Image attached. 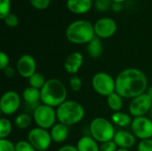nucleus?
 Returning <instances> with one entry per match:
<instances>
[{"mask_svg": "<svg viewBox=\"0 0 152 151\" xmlns=\"http://www.w3.org/2000/svg\"><path fill=\"white\" fill-rule=\"evenodd\" d=\"M116 81V93L122 98L134 99L148 90V79L143 71L135 68H128L120 71Z\"/></svg>", "mask_w": 152, "mask_h": 151, "instance_id": "nucleus-1", "label": "nucleus"}, {"mask_svg": "<svg viewBox=\"0 0 152 151\" xmlns=\"http://www.w3.org/2000/svg\"><path fill=\"white\" fill-rule=\"evenodd\" d=\"M40 92L42 104H45L53 108H58L61 104L67 101V88L64 83L58 78H51L46 80Z\"/></svg>", "mask_w": 152, "mask_h": 151, "instance_id": "nucleus-2", "label": "nucleus"}, {"mask_svg": "<svg viewBox=\"0 0 152 151\" xmlns=\"http://www.w3.org/2000/svg\"><path fill=\"white\" fill-rule=\"evenodd\" d=\"M94 25L86 20H78L71 22L66 29L67 39L75 44H88L95 37Z\"/></svg>", "mask_w": 152, "mask_h": 151, "instance_id": "nucleus-3", "label": "nucleus"}, {"mask_svg": "<svg viewBox=\"0 0 152 151\" xmlns=\"http://www.w3.org/2000/svg\"><path fill=\"white\" fill-rule=\"evenodd\" d=\"M58 122L67 126L80 123L86 114L84 107L77 101L67 100L56 109Z\"/></svg>", "mask_w": 152, "mask_h": 151, "instance_id": "nucleus-4", "label": "nucleus"}, {"mask_svg": "<svg viewBox=\"0 0 152 151\" xmlns=\"http://www.w3.org/2000/svg\"><path fill=\"white\" fill-rule=\"evenodd\" d=\"M90 135L98 142L103 143L113 141L116 131L111 121L104 117H95L89 125Z\"/></svg>", "mask_w": 152, "mask_h": 151, "instance_id": "nucleus-5", "label": "nucleus"}, {"mask_svg": "<svg viewBox=\"0 0 152 151\" xmlns=\"http://www.w3.org/2000/svg\"><path fill=\"white\" fill-rule=\"evenodd\" d=\"M33 120L37 127L46 130L51 129L56 124V109L48 105L40 104L33 111Z\"/></svg>", "mask_w": 152, "mask_h": 151, "instance_id": "nucleus-6", "label": "nucleus"}, {"mask_svg": "<svg viewBox=\"0 0 152 151\" xmlns=\"http://www.w3.org/2000/svg\"><path fill=\"white\" fill-rule=\"evenodd\" d=\"M92 86L100 95L108 97L116 92V81L107 72H98L92 78Z\"/></svg>", "mask_w": 152, "mask_h": 151, "instance_id": "nucleus-7", "label": "nucleus"}, {"mask_svg": "<svg viewBox=\"0 0 152 151\" xmlns=\"http://www.w3.org/2000/svg\"><path fill=\"white\" fill-rule=\"evenodd\" d=\"M27 141L37 150V151L47 150L53 142L50 132L40 127H35L31 129L28 133Z\"/></svg>", "mask_w": 152, "mask_h": 151, "instance_id": "nucleus-8", "label": "nucleus"}, {"mask_svg": "<svg viewBox=\"0 0 152 151\" xmlns=\"http://www.w3.org/2000/svg\"><path fill=\"white\" fill-rule=\"evenodd\" d=\"M129 114L134 117H144L152 109V98L147 93H142L131 100Z\"/></svg>", "mask_w": 152, "mask_h": 151, "instance_id": "nucleus-9", "label": "nucleus"}, {"mask_svg": "<svg viewBox=\"0 0 152 151\" xmlns=\"http://www.w3.org/2000/svg\"><path fill=\"white\" fill-rule=\"evenodd\" d=\"M20 96L15 91L5 92L0 100V110L4 115L11 116L18 111L20 107Z\"/></svg>", "mask_w": 152, "mask_h": 151, "instance_id": "nucleus-10", "label": "nucleus"}, {"mask_svg": "<svg viewBox=\"0 0 152 151\" xmlns=\"http://www.w3.org/2000/svg\"><path fill=\"white\" fill-rule=\"evenodd\" d=\"M131 130L134 135L142 140L152 138V120L147 117H134L131 124Z\"/></svg>", "mask_w": 152, "mask_h": 151, "instance_id": "nucleus-11", "label": "nucleus"}, {"mask_svg": "<svg viewBox=\"0 0 152 151\" xmlns=\"http://www.w3.org/2000/svg\"><path fill=\"white\" fill-rule=\"evenodd\" d=\"M94 32L95 36L99 38H110L115 35L118 29L117 22L108 17L99 19L94 24Z\"/></svg>", "mask_w": 152, "mask_h": 151, "instance_id": "nucleus-12", "label": "nucleus"}, {"mask_svg": "<svg viewBox=\"0 0 152 151\" xmlns=\"http://www.w3.org/2000/svg\"><path fill=\"white\" fill-rule=\"evenodd\" d=\"M16 71L20 77L28 79L37 72V61L35 58L30 54L21 55L16 63Z\"/></svg>", "mask_w": 152, "mask_h": 151, "instance_id": "nucleus-13", "label": "nucleus"}, {"mask_svg": "<svg viewBox=\"0 0 152 151\" xmlns=\"http://www.w3.org/2000/svg\"><path fill=\"white\" fill-rule=\"evenodd\" d=\"M84 62V56L81 53L73 52L69 53L64 61V69L71 76L77 75Z\"/></svg>", "mask_w": 152, "mask_h": 151, "instance_id": "nucleus-14", "label": "nucleus"}, {"mask_svg": "<svg viewBox=\"0 0 152 151\" xmlns=\"http://www.w3.org/2000/svg\"><path fill=\"white\" fill-rule=\"evenodd\" d=\"M113 141L117 144L118 149L129 150L134 146L136 137L134 135L133 133L125 130H120L118 132H116Z\"/></svg>", "mask_w": 152, "mask_h": 151, "instance_id": "nucleus-15", "label": "nucleus"}, {"mask_svg": "<svg viewBox=\"0 0 152 151\" xmlns=\"http://www.w3.org/2000/svg\"><path fill=\"white\" fill-rule=\"evenodd\" d=\"M93 6V0H67V8L75 14L88 12Z\"/></svg>", "mask_w": 152, "mask_h": 151, "instance_id": "nucleus-16", "label": "nucleus"}, {"mask_svg": "<svg viewBox=\"0 0 152 151\" xmlns=\"http://www.w3.org/2000/svg\"><path fill=\"white\" fill-rule=\"evenodd\" d=\"M22 99L28 106L33 107L35 109L38 105H40L39 101H41V92L37 88L28 86L22 92Z\"/></svg>", "mask_w": 152, "mask_h": 151, "instance_id": "nucleus-17", "label": "nucleus"}, {"mask_svg": "<svg viewBox=\"0 0 152 151\" xmlns=\"http://www.w3.org/2000/svg\"><path fill=\"white\" fill-rule=\"evenodd\" d=\"M69 126L66 125H63L60 122L56 123L51 129H50V134L52 137L53 142L57 143H62L64 142L69 136Z\"/></svg>", "mask_w": 152, "mask_h": 151, "instance_id": "nucleus-18", "label": "nucleus"}, {"mask_svg": "<svg viewBox=\"0 0 152 151\" xmlns=\"http://www.w3.org/2000/svg\"><path fill=\"white\" fill-rule=\"evenodd\" d=\"M78 151H100V145L91 135L82 136L77 143Z\"/></svg>", "mask_w": 152, "mask_h": 151, "instance_id": "nucleus-19", "label": "nucleus"}, {"mask_svg": "<svg viewBox=\"0 0 152 151\" xmlns=\"http://www.w3.org/2000/svg\"><path fill=\"white\" fill-rule=\"evenodd\" d=\"M133 119L131 118L130 114L128 115L127 113L125 112H114L113 115L111 116V122L113 123V125H116L119 127H128L131 126Z\"/></svg>", "mask_w": 152, "mask_h": 151, "instance_id": "nucleus-20", "label": "nucleus"}, {"mask_svg": "<svg viewBox=\"0 0 152 151\" xmlns=\"http://www.w3.org/2000/svg\"><path fill=\"white\" fill-rule=\"evenodd\" d=\"M102 43L101 41V38L97 36H95L87 44V53L91 58L96 59L100 57L102 53Z\"/></svg>", "mask_w": 152, "mask_h": 151, "instance_id": "nucleus-21", "label": "nucleus"}, {"mask_svg": "<svg viewBox=\"0 0 152 151\" xmlns=\"http://www.w3.org/2000/svg\"><path fill=\"white\" fill-rule=\"evenodd\" d=\"M123 99L118 93H113L107 97V104L114 112H118L123 107Z\"/></svg>", "mask_w": 152, "mask_h": 151, "instance_id": "nucleus-22", "label": "nucleus"}, {"mask_svg": "<svg viewBox=\"0 0 152 151\" xmlns=\"http://www.w3.org/2000/svg\"><path fill=\"white\" fill-rule=\"evenodd\" d=\"M32 123V117L28 113L19 114L14 120V125L18 129H27Z\"/></svg>", "mask_w": 152, "mask_h": 151, "instance_id": "nucleus-23", "label": "nucleus"}, {"mask_svg": "<svg viewBox=\"0 0 152 151\" xmlns=\"http://www.w3.org/2000/svg\"><path fill=\"white\" fill-rule=\"evenodd\" d=\"M46 80L44 77L43 74L39 73V72H36L35 74H33L29 78H28V84L29 86L37 88L38 90H41L43 88V86L45 85Z\"/></svg>", "mask_w": 152, "mask_h": 151, "instance_id": "nucleus-24", "label": "nucleus"}, {"mask_svg": "<svg viewBox=\"0 0 152 151\" xmlns=\"http://www.w3.org/2000/svg\"><path fill=\"white\" fill-rule=\"evenodd\" d=\"M12 125L11 121L5 117L0 119V139H7L12 133Z\"/></svg>", "mask_w": 152, "mask_h": 151, "instance_id": "nucleus-25", "label": "nucleus"}, {"mask_svg": "<svg viewBox=\"0 0 152 151\" xmlns=\"http://www.w3.org/2000/svg\"><path fill=\"white\" fill-rule=\"evenodd\" d=\"M69 87L73 92H79L82 88L83 83L80 77L77 75H73L69 78Z\"/></svg>", "mask_w": 152, "mask_h": 151, "instance_id": "nucleus-26", "label": "nucleus"}, {"mask_svg": "<svg viewBox=\"0 0 152 151\" xmlns=\"http://www.w3.org/2000/svg\"><path fill=\"white\" fill-rule=\"evenodd\" d=\"M11 10V0H0V19L4 20Z\"/></svg>", "mask_w": 152, "mask_h": 151, "instance_id": "nucleus-27", "label": "nucleus"}, {"mask_svg": "<svg viewBox=\"0 0 152 151\" xmlns=\"http://www.w3.org/2000/svg\"><path fill=\"white\" fill-rule=\"evenodd\" d=\"M15 151H37L28 141H19L15 143Z\"/></svg>", "mask_w": 152, "mask_h": 151, "instance_id": "nucleus-28", "label": "nucleus"}, {"mask_svg": "<svg viewBox=\"0 0 152 151\" xmlns=\"http://www.w3.org/2000/svg\"><path fill=\"white\" fill-rule=\"evenodd\" d=\"M30 4L38 10H45L49 7L51 0H28Z\"/></svg>", "mask_w": 152, "mask_h": 151, "instance_id": "nucleus-29", "label": "nucleus"}, {"mask_svg": "<svg viewBox=\"0 0 152 151\" xmlns=\"http://www.w3.org/2000/svg\"><path fill=\"white\" fill-rule=\"evenodd\" d=\"M3 20L4 21L5 25L8 26V27H10V28H15L19 24V19H18V17L15 14L11 13V12Z\"/></svg>", "mask_w": 152, "mask_h": 151, "instance_id": "nucleus-30", "label": "nucleus"}, {"mask_svg": "<svg viewBox=\"0 0 152 151\" xmlns=\"http://www.w3.org/2000/svg\"><path fill=\"white\" fill-rule=\"evenodd\" d=\"M0 151H15V144L8 139H0Z\"/></svg>", "mask_w": 152, "mask_h": 151, "instance_id": "nucleus-31", "label": "nucleus"}, {"mask_svg": "<svg viewBox=\"0 0 152 151\" xmlns=\"http://www.w3.org/2000/svg\"><path fill=\"white\" fill-rule=\"evenodd\" d=\"M137 151H152V139L142 140L138 143Z\"/></svg>", "mask_w": 152, "mask_h": 151, "instance_id": "nucleus-32", "label": "nucleus"}, {"mask_svg": "<svg viewBox=\"0 0 152 151\" xmlns=\"http://www.w3.org/2000/svg\"><path fill=\"white\" fill-rule=\"evenodd\" d=\"M117 144L114 142V141L106 142L103 143H101L100 145V151H117L118 149Z\"/></svg>", "mask_w": 152, "mask_h": 151, "instance_id": "nucleus-33", "label": "nucleus"}, {"mask_svg": "<svg viewBox=\"0 0 152 151\" xmlns=\"http://www.w3.org/2000/svg\"><path fill=\"white\" fill-rule=\"evenodd\" d=\"M111 4V0H100V1H97L95 2V8L97 11H100V12H103V11H106L107 9L110 8Z\"/></svg>", "mask_w": 152, "mask_h": 151, "instance_id": "nucleus-34", "label": "nucleus"}, {"mask_svg": "<svg viewBox=\"0 0 152 151\" xmlns=\"http://www.w3.org/2000/svg\"><path fill=\"white\" fill-rule=\"evenodd\" d=\"M9 57L4 52H0V69L4 70L7 67H9Z\"/></svg>", "mask_w": 152, "mask_h": 151, "instance_id": "nucleus-35", "label": "nucleus"}, {"mask_svg": "<svg viewBox=\"0 0 152 151\" xmlns=\"http://www.w3.org/2000/svg\"><path fill=\"white\" fill-rule=\"evenodd\" d=\"M4 71V76L5 77H9V78H12V77H13L14 76H15V69L12 68V67H11V66H9V67H7L4 70H3Z\"/></svg>", "mask_w": 152, "mask_h": 151, "instance_id": "nucleus-36", "label": "nucleus"}, {"mask_svg": "<svg viewBox=\"0 0 152 151\" xmlns=\"http://www.w3.org/2000/svg\"><path fill=\"white\" fill-rule=\"evenodd\" d=\"M57 151H78L77 147L72 146V145H64L61 147Z\"/></svg>", "mask_w": 152, "mask_h": 151, "instance_id": "nucleus-37", "label": "nucleus"}, {"mask_svg": "<svg viewBox=\"0 0 152 151\" xmlns=\"http://www.w3.org/2000/svg\"><path fill=\"white\" fill-rule=\"evenodd\" d=\"M112 7H113V9H114L116 12H119V11L122 9V5H121V4H118V3H114Z\"/></svg>", "mask_w": 152, "mask_h": 151, "instance_id": "nucleus-38", "label": "nucleus"}, {"mask_svg": "<svg viewBox=\"0 0 152 151\" xmlns=\"http://www.w3.org/2000/svg\"><path fill=\"white\" fill-rule=\"evenodd\" d=\"M147 93L151 96L152 98V85H151L149 88H148V90H147Z\"/></svg>", "mask_w": 152, "mask_h": 151, "instance_id": "nucleus-39", "label": "nucleus"}, {"mask_svg": "<svg viewBox=\"0 0 152 151\" xmlns=\"http://www.w3.org/2000/svg\"><path fill=\"white\" fill-rule=\"evenodd\" d=\"M113 3H118V4H121V3H123V2H125L126 0H111Z\"/></svg>", "mask_w": 152, "mask_h": 151, "instance_id": "nucleus-40", "label": "nucleus"}, {"mask_svg": "<svg viewBox=\"0 0 152 151\" xmlns=\"http://www.w3.org/2000/svg\"><path fill=\"white\" fill-rule=\"evenodd\" d=\"M117 151H130L129 150H126V149H118Z\"/></svg>", "mask_w": 152, "mask_h": 151, "instance_id": "nucleus-41", "label": "nucleus"}, {"mask_svg": "<svg viewBox=\"0 0 152 151\" xmlns=\"http://www.w3.org/2000/svg\"><path fill=\"white\" fill-rule=\"evenodd\" d=\"M93 1H95V2H97V1H100V0H93Z\"/></svg>", "mask_w": 152, "mask_h": 151, "instance_id": "nucleus-42", "label": "nucleus"}, {"mask_svg": "<svg viewBox=\"0 0 152 151\" xmlns=\"http://www.w3.org/2000/svg\"><path fill=\"white\" fill-rule=\"evenodd\" d=\"M41 151H46V150H41Z\"/></svg>", "mask_w": 152, "mask_h": 151, "instance_id": "nucleus-43", "label": "nucleus"}]
</instances>
